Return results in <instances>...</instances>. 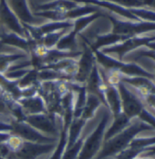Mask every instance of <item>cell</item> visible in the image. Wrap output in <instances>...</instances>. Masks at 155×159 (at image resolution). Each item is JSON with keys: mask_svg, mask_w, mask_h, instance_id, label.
Wrapping results in <instances>:
<instances>
[{"mask_svg": "<svg viewBox=\"0 0 155 159\" xmlns=\"http://www.w3.org/2000/svg\"><path fill=\"white\" fill-rule=\"evenodd\" d=\"M153 127L139 118H134L128 127L122 132L114 135L110 139L104 141L101 149L94 159H110L115 157L121 151L126 149L136 135L142 132L153 130Z\"/></svg>", "mask_w": 155, "mask_h": 159, "instance_id": "obj_1", "label": "cell"}, {"mask_svg": "<svg viewBox=\"0 0 155 159\" xmlns=\"http://www.w3.org/2000/svg\"><path fill=\"white\" fill-rule=\"evenodd\" d=\"M111 116H112L110 112L106 108V110L103 112V115L100 117V120L97 127L90 134V135L84 138L82 147L77 159L95 158L104 143L105 132Z\"/></svg>", "mask_w": 155, "mask_h": 159, "instance_id": "obj_2", "label": "cell"}, {"mask_svg": "<svg viewBox=\"0 0 155 159\" xmlns=\"http://www.w3.org/2000/svg\"><path fill=\"white\" fill-rule=\"evenodd\" d=\"M104 16L107 17L112 24L111 32L117 35L131 37L155 31V22L143 20L131 21L125 18L119 19L113 15H110L109 12H104Z\"/></svg>", "mask_w": 155, "mask_h": 159, "instance_id": "obj_3", "label": "cell"}, {"mask_svg": "<svg viewBox=\"0 0 155 159\" xmlns=\"http://www.w3.org/2000/svg\"><path fill=\"white\" fill-rule=\"evenodd\" d=\"M24 122L30 125L41 134L51 137L59 138L62 130V116L48 112L27 116Z\"/></svg>", "mask_w": 155, "mask_h": 159, "instance_id": "obj_4", "label": "cell"}, {"mask_svg": "<svg viewBox=\"0 0 155 159\" xmlns=\"http://www.w3.org/2000/svg\"><path fill=\"white\" fill-rule=\"evenodd\" d=\"M153 41H155V35L146 36L144 34V36L141 35V36L129 37L120 43L113 45L111 47L102 48L99 51H101L102 53H104L106 55L111 56V57L115 56L116 57L115 58H117L119 60H122L123 57L127 54L131 53L136 49L146 47L149 43H151Z\"/></svg>", "mask_w": 155, "mask_h": 159, "instance_id": "obj_5", "label": "cell"}, {"mask_svg": "<svg viewBox=\"0 0 155 159\" xmlns=\"http://www.w3.org/2000/svg\"><path fill=\"white\" fill-rule=\"evenodd\" d=\"M117 87L121 99L122 113L131 120L134 118H138L145 108V105L143 100L126 84L119 82L117 85Z\"/></svg>", "mask_w": 155, "mask_h": 159, "instance_id": "obj_6", "label": "cell"}, {"mask_svg": "<svg viewBox=\"0 0 155 159\" xmlns=\"http://www.w3.org/2000/svg\"><path fill=\"white\" fill-rule=\"evenodd\" d=\"M57 143L40 144L23 140L20 147L15 152H10L7 159H37L51 153Z\"/></svg>", "mask_w": 155, "mask_h": 159, "instance_id": "obj_7", "label": "cell"}, {"mask_svg": "<svg viewBox=\"0 0 155 159\" xmlns=\"http://www.w3.org/2000/svg\"><path fill=\"white\" fill-rule=\"evenodd\" d=\"M10 124H11L10 134L17 135L26 141L40 143V144H50V143H57L59 140V138L51 137L41 134L27 123L17 121L12 118Z\"/></svg>", "mask_w": 155, "mask_h": 159, "instance_id": "obj_8", "label": "cell"}, {"mask_svg": "<svg viewBox=\"0 0 155 159\" xmlns=\"http://www.w3.org/2000/svg\"><path fill=\"white\" fill-rule=\"evenodd\" d=\"M96 64V57L93 50L87 43L82 41V50L78 58V70L73 78V82L84 85Z\"/></svg>", "mask_w": 155, "mask_h": 159, "instance_id": "obj_9", "label": "cell"}, {"mask_svg": "<svg viewBox=\"0 0 155 159\" xmlns=\"http://www.w3.org/2000/svg\"><path fill=\"white\" fill-rule=\"evenodd\" d=\"M0 25L7 30L26 37V30L23 25L13 12L7 0H0Z\"/></svg>", "mask_w": 155, "mask_h": 159, "instance_id": "obj_10", "label": "cell"}, {"mask_svg": "<svg viewBox=\"0 0 155 159\" xmlns=\"http://www.w3.org/2000/svg\"><path fill=\"white\" fill-rule=\"evenodd\" d=\"M10 8L15 13L17 17L22 24L38 25L40 21L44 19L36 16L32 11L30 5L27 0H7Z\"/></svg>", "mask_w": 155, "mask_h": 159, "instance_id": "obj_11", "label": "cell"}, {"mask_svg": "<svg viewBox=\"0 0 155 159\" xmlns=\"http://www.w3.org/2000/svg\"><path fill=\"white\" fill-rule=\"evenodd\" d=\"M105 86H106V83L101 76L99 66L96 64L92 71L90 74L87 81L85 82V86H86V90L88 94H92L97 98H99V100L104 106L106 105L105 97H104Z\"/></svg>", "mask_w": 155, "mask_h": 159, "instance_id": "obj_12", "label": "cell"}, {"mask_svg": "<svg viewBox=\"0 0 155 159\" xmlns=\"http://www.w3.org/2000/svg\"><path fill=\"white\" fill-rule=\"evenodd\" d=\"M0 42L6 47L18 48L21 52H24L27 55L29 53V42L27 38L7 30L2 25H0Z\"/></svg>", "mask_w": 155, "mask_h": 159, "instance_id": "obj_13", "label": "cell"}, {"mask_svg": "<svg viewBox=\"0 0 155 159\" xmlns=\"http://www.w3.org/2000/svg\"><path fill=\"white\" fill-rule=\"evenodd\" d=\"M104 97H105V104H106L105 107L110 112L112 116H116L120 113H122L121 99L117 86H113L106 83Z\"/></svg>", "mask_w": 155, "mask_h": 159, "instance_id": "obj_14", "label": "cell"}, {"mask_svg": "<svg viewBox=\"0 0 155 159\" xmlns=\"http://www.w3.org/2000/svg\"><path fill=\"white\" fill-rule=\"evenodd\" d=\"M17 102L21 106L26 116L36 115L47 112L46 104L42 97L38 94L31 97L20 98L19 100H17Z\"/></svg>", "mask_w": 155, "mask_h": 159, "instance_id": "obj_15", "label": "cell"}, {"mask_svg": "<svg viewBox=\"0 0 155 159\" xmlns=\"http://www.w3.org/2000/svg\"><path fill=\"white\" fill-rule=\"evenodd\" d=\"M80 4L72 0H53L47 3L37 5L34 12L36 11H59L64 12L75 8Z\"/></svg>", "mask_w": 155, "mask_h": 159, "instance_id": "obj_16", "label": "cell"}, {"mask_svg": "<svg viewBox=\"0 0 155 159\" xmlns=\"http://www.w3.org/2000/svg\"><path fill=\"white\" fill-rule=\"evenodd\" d=\"M131 121L132 120L130 119L128 116H126L123 113H120L118 116H113V121L106 129L104 141H107L111 137H113L114 135H118L119 133L122 132L126 127L130 125Z\"/></svg>", "mask_w": 155, "mask_h": 159, "instance_id": "obj_17", "label": "cell"}, {"mask_svg": "<svg viewBox=\"0 0 155 159\" xmlns=\"http://www.w3.org/2000/svg\"><path fill=\"white\" fill-rule=\"evenodd\" d=\"M78 37L79 35L74 30H72L71 28L60 38L55 48L61 51H68V52L80 51L78 43Z\"/></svg>", "mask_w": 155, "mask_h": 159, "instance_id": "obj_18", "label": "cell"}, {"mask_svg": "<svg viewBox=\"0 0 155 159\" xmlns=\"http://www.w3.org/2000/svg\"><path fill=\"white\" fill-rule=\"evenodd\" d=\"M86 121L82 117H76L72 119L71 123L68 128V144L67 148L72 147L80 137L84 126L86 125Z\"/></svg>", "mask_w": 155, "mask_h": 159, "instance_id": "obj_19", "label": "cell"}, {"mask_svg": "<svg viewBox=\"0 0 155 159\" xmlns=\"http://www.w3.org/2000/svg\"><path fill=\"white\" fill-rule=\"evenodd\" d=\"M28 58V55L24 52H5L0 54V74H5L10 66L17 61Z\"/></svg>", "mask_w": 155, "mask_h": 159, "instance_id": "obj_20", "label": "cell"}, {"mask_svg": "<svg viewBox=\"0 0 155 159\" xmlns=\"http://www.w3.org/2000/svg\"><path fill=\"white\" fill-rule=\"evenodd\" d=\"M101 104L102 103L99 100V98H97L92 94H88L87 100L80 117H82L86 121H89L90 119L93 118L95 116L96 112L100 107Z\"/></svg>", "mask_w": 155, "mask_h": 159, "instance_id": "obj_21", "label": "cell"}, {"mask_svg": "<svg viewBox=\"0 0 155 159\" xmlns=\"http://www.w3.org/2000/svg\"><path fill=\"white\" fill-rule=\"evenodd\" d=\"M102 16H104V12L99 11V12H96L94 14L84 16H81L78 19H75V20H73L72 30H74L78 35L82 34V32L90 25L93 23L98 18L102 17Z\"/></svg>", "mask_w": 155, "mask_h": 159, "instance_id": "obj_22", "label": "cell"}, {"mask_svg": "<svg viewBox=\"0 0 155 159\" xmlns=\"http://www.w3.org/2000/svg\"><path fill=\"white\" fill-rule=\"evenodd\" d=\"M39 83L40 81L38 79V70L33 67H30L24 76L17 81V85L21 89L28 88L31 86H37Z\"/></svg>", "mask_w": 155, "mask_h": 159, "instance_id": "obj_23", "label": "cell"}, {"mask_svg": "<svg viewBox=\"0 0 155 159\" xmlns=\"http://www.w3.org/2000/svg\"><path fill=\"white\" fill-rule=\"evenodd\" d=\"M68 144V128L63 127L52 155L48 159H61Z\"/></svg>", "mask_w": 155, "mask_h": 159, "instance_id": "obj_24", "label": "cell"}, {"mask_svg": "<svg viewBox=\"0 0 155 159\" xmlns=\"http://www.w3.org/2000/svg\"><path fill=\"white\" fill-rule=\"evenodd\" d=\"M70 30V29H63V30H60V31H57V32H53V33L48 34V35H46V36L42 37L41 40L36 44L41 45V46L45 47L46 48H55L60 38Z\"/></svg>", "mask_w": 155, "mask_h": 159, "instance_id": "obj_25", "label": "cell"}, {"mask_svg": "<svg viewBox=\"0 0 155 159\" xmlns=\"http://www.w3.org/2000/svg\"><path fill=\"white\" fill-rule=\"evenodd\" d=\"M84 137L81 135V137L70 148H66L62 158L61 159H77L78 156L80 154V151L81 149L82 144H83Z\"/></svg>", "mask_w": 155, "mask_h": 159, "instance_id": "obj_26", "label": "cell"}, {"mask_svg": "<svg viewBox=\"0 0 155 159\" xmlns=\"http://www.w3.org/2000/svg\"><path fill=\"white\" fill-rule=\"evenodd\" d=\"M106 1L114 3L116 5H119L120 7H123L128 9L144 7L143 2L141 0H106Z\"/></svg>", "mask_w": 155, "mask_h": 159, "instance_id": "obj_27", "label": "cell"}, {"mask_svg": "<svg viewBox=\"0 0 155 159\" xmlns=\"http://www.w3.org/2000/svg\"><path fill=\"white\" fill-rule=\"evenodd\" d=\"M29 5H31V7H33V0H27Z\"/></svg>", "mask_w": 155, "mask_h": 159, "instance_id": "obj_28", "label": "cell"}, {"mask_svg": "<svg viewBox=\"0 0 155 159\" xmlns=\"http://www.w3.org/2000/svg\"><path fill=\"white\" fill-rule=\"evenodd\" d=\"M0 159H7V158H6V157H0Z\"/></svg>", "mask_w": 155, "mask_h": 159, "instance_id": "obj_29", "label": "cell"}]
</instances>
